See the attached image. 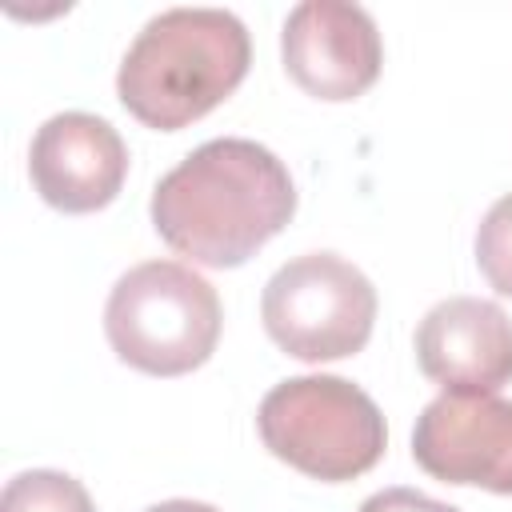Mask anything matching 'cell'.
<instances>
[{"mask_svg":"<svg viewBox=\"0 0 512 512\" xmlns=\"http://www.w3.org/2000/svg\"><path fill=\"white\" fill-rule=\"evenodd\" d=\"M416 364L444 392H500L512 380V320L496 300L448 296L416 324Z\"/></svg>","mask_w":512,"mask_h":512,"instance_id":"obj_9","label":"cell"},{"mask_svg":"<svg viewBox=\"0 0 512 512\" xmlns=\"http://www.w3.org/2000/svg\"><path fill=\"white\" fill-rule=\"evenodd\" d=\"M0 512H96L88 488L56 468H32L4 484Z\"/></svg>","mask_w":512,"mask_h":512,"instance_id":"obj_10","label":"cell"},{"mask_svg":"<svg viewBox=\"0 0 512 512\" xmlns=\"http://www.w3.org/2000/svg\"><path fill=\"white\" fill-rule=\"evenodd\" d=\"M256 428L276 460L324 484L364 476L388 444L376 400L344 376L280 380L260 400Z\"/></svg>","mask_w":512,"mask_h":512,"instance_id":"obj_4","label":"cell"},{"mask_svg":"<svg viewBox=\"0 0 512 512\" xmlns=\"http://www.w3.org/2000/svg\"><path fill=\"white\" fill-rule=\"evenodd\" d=\"M252 64V40L240 16L224 8H168L128 44L116 96L156 132L188 128L240 88Z\"/></svg>","mask_w":512,"mask_h":512,"instance_id":"obj_2","label":"cell"},{"mask_svg":"<svg viewBox=\"0 0 512 512\" xmlns=\"http://www.w3.org/2000/svg\"><path fill=\"white\" fill-rule=\"evenodd\" d=\"M144 512H220V508L200 504V500H160V504H152V508H144Z\"/></svg>","mask_w":512,"mask_h":512,"instance_id":"obj_13","label":"cell"},{"mask_svg":"<svg viewBox=\"0 0 512 512\" xmlns=\"http://www.w3.org/2000/svg\"><path fill=\"white\" fill-rule=\"evenodd\" d=\"M104 336L128 368L184 376L216 352L220 296L180 260H144L112 284Z\"/></svg>","mask_w":512,"mask_h":512,"instance_id":"obj_3","label":"cell"},{"mask_svg":"<svg viewBox=\"0 0 512 512\" xmlns=\"http://www.w3.org/2000/svg\"><path fill=\"white\" fill-rule=\"evenodd\" d=\"M264 332L296 360L356 356L376 324L372 280L336 252H304L272 272L260 296Z\"/></svg>","mask_w":512,"mask_h":512,"instance_id":"obj_5","label":"cell"},{"mask_svg":"<svg viewBox=\"0 0 512 512\" xmlns=\"http://www.w3.org/2000/svg\"><path fill=\"white\" fill-rule=\"evenodd\" d=\"M476 264L484 280L512 300V192L484 212L476 228Z\"/></svg>","mask_w":512,"mask_h":512,"instance_id":"obj_11","label":"cell"},{"mask_svg":"<svg viewBox=\"0 0 512 512\" xmlns=\"http://www.w3.org/2000/svg\"><path fill=\"white\" fill-rule=\"evenodd\" d=\"M416 464L444 484L512 496V400L496 392H444L416 416Z\"/></svg>","mask_w":512,"mask_h":512,"instance_id":"obj_7","label":"cell"},{"mask_svg":"<svg viewBox=\"0 0 512 512\" xmlns=\"http://www.w3.org/2000/svg\"><path fill=\"white\" fill-rule=\"evenodd\" d=\"M152 228L204 268H240L296 212V184L284 160L244 136L192 148L152 188Z\"/></svg>","mask_w":512,"mask_h":512,"instance_id":"obj_1","label":"cell"},{"mask_svg":"<svg viewBox=\"0 0 512 512\" xmlns=\"http://www.w3.org/2000/svg\"><path fill=\"white\" fill-rule=\"evenodd\" d=\"M360 512H460L456 504H444V500H432L416 488H384V492H372Z\"/></svg>","mask_w":512,"mask_h":512,"instance_id":"obj_12","label":"cell"},{"mask_svg":"<svg viewBox=\"0 0 512 512\" xmlns=\"http://www.w3.org/2000/svg\"><path fill=\"white\" fill-rule=\"evenodd\" d=\"M284 72L316 100L364 96L384 64L380 28L368 8L348 0H304L280 32Z\"/></svg>","mask_w":512,"mask_h":512,"instance_id":"obj_6","label":"cell"},{"mask_svg":"<svg viewBox=\"0 0 512 512\" xmlns=\"http://www.w3.org/2000/svg\"><path fill=\"white\" fill-rule=\"evenodd\" d=\"M28 176L56 212H96L116 200L128 176V148L104 116L56 112L32 136Z\"/></svg>","mask_w":512,"mask_h":512,"instance_id":"obj_8","label":"cell"}]
</instances>
